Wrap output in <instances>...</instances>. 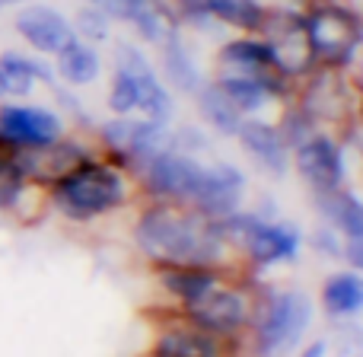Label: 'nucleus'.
<instances>
[{
    "label": "nucleus",
    "instance_id": "obj_1",
    "mask_svg": "<svg viewBox=\"0 0 363 357\" xmlns=\"http://www.w3.org/2000/svg\"><path fill=\"white\" fill-rule=\"evenodd\" d=\"M128 243L147 268L163 265H239L220 220L172 201L140 198L125 217Z\"/></svg>",
    "mask_w": 363,
    "mask_h": 357
},
{
    "label": "nucleus",
    "instance_id": "obj_2",
    "mask_svg": "<svg viewBox=\"0 0 363 357\" xmlns=\"http://www.w3.org/2000/svg\"><path fill=\"white\" fill-rule=\"evenodd\" d=\"M140 201L131 170L99 150L45 185V211L77 230H96L125 220Z\"/></svg>",
    "mask_w": 363,
    "mask_h": 357
},
{
    "label": "nucleus",
    "instance_id": "obj_3",
    "mask_svg": "<svg viewBox=\"0 0 363 357\" xmlns=\"http://www.w3.org/2000/svg\"><path fill=\"white\" fill-rule=\"evenodd\" d=\"M226 246L236 262L258 278L300 262L303 230L290 220L277 217L271 207H239L226 220H220Z\"/></svg>",
    "mask_w": 363,
    "mask_h": 357
},
{
    "label": "nucleus",
    "instance_id": "obj_4",
    "mask_svg": "<svg viewBox=\"0 0 363 357\" xmlns=\"http://www.w3.org/2000/svg\"><path fill=\"white\" fill-rule=\"evenodd\" d=\"M315 319V300L300 287L271 284L258 287L255 316L245 332L242 357H284L306 341Z\"/></svg>",
    "mask_w": 363,
    "mask_h": 357
},
{
    "label": "nucleus",
    "instance_id": "obj_5",
    "mask_svg": "<svg viewBox=\"0 0 363 357\" xmlns=\"http://www.w3.org/2000/svg\"><path fill=\"white\" fill-rule=\"evenodd\" d=\"M303 35L313 67L354 74L363 57V10L347 0H315L303 10Z\"/></svg>",
    "mask_w": 363,
    "mask_h": 357
},
{
    "label": "nucleus",
    "instance_id": "obj_6",
    "mask_svg": "<svg viewBox=\"0 0 363 357\" xmlns=\"http://www.w3.org/2000/svg\"><path fill=\"white\" fill-rule=\"evenodd\" d=\"M264 278L252 275L239 265L236 271L223 278L204 300H198L191 309H185V319L194 322L198 329L211 332L213 339L226 341V345L239 348L242 351L245 332L252 326V316H255V300H258V287H262Z\"/></svg>",
    "mask_w": 363,
    "mask_h": 357
},
{
    "label": "nucleus",
    "instance_id": "obj_7",
    "mask_svg": "<svg viewBox=\"0 0 363 357\" xmlns=\"http://www.w3.org/2000/svg\"><path fill=\"white\" fill-rule=\"evenodd\" d=\"M211 77H249L258 80L277 106L294 99L296 93V77L277 55V48L258 32H233V35L220 38L217 51L211 57Z\"/></svg>",
    "mask_w": 363,
    "mask_h": 357
},
{
    "label": "nucleus",
    "instance_id": "obj_8",
    "mask_svg": "<svg viewBox=\"0 0 363 357\" xmlns=\"http://www.w3.org/2000/svg\"><path fill=\"white\" fill-rule=\"evenodd\" d=\"M89 138L102 157L134 172L144 160L172 147V121L144 119V115H106L89 128Z\"/></svg>",
    "mask_w": 363,
    "mask_h": 357
},
{
    "label": "nucleus",
    "instance_id": "obj_9",
    "mask_svg": "<svg viewBox=\"0 0 363 357\" xmlns=\"http://www.w3.org/2000/svg\"><path fill=\"white\" fill-rule=\"evenodd\" d=\"M290 170L309 188L313 198L351 185V141L341 131L319 128L290 150Z\"/></svg>",
    "mask_w": 363,
    "mask_h": 357
},
{
    "label": "nucleus",
    "instance_id": "obj_10",
    "mask_svg": "<svg viewBox=\"0 0 363 357\" xmlns=\"http://www.w3.org/2000/svg\"><path fill=\"white\" fill-rule=\"evenodd\" d=\"M207 160L211 157H194V153H182L176 147H169V150L144 160L131 176L138 182L140 198L172 201V204L191 207L194 198H198L201 179H204Z\"/></svg>",
    "mask_w": 363,
    "mask_h": 357
},
{
    "label": "nucleus",
    "instance_id": "obj_11",
    "mask_svg": "<svg viewBox=\"0 0 363 357\" xmlns=\"http://www.w3.org/2000/svg\"><path fill=\"white\" fill-rule=\"evenodd\" d=\"M70 131V121L45 102H0V150L38 153Z\"/></svg>",
    "mask_w": 363,
    "mask_h": 357
},
{
    "label": "nucleus",
    "instance_id": "obj_12",
    "mask_svg": "<svg viewBox=\"0 0 363 357\" xmlns=\"http://www.w3.org/2000/svg\"><path fill=\"white\" fill-rule=\"evenodd\" d=\"M112 67L125 70L138 87V115L157 121H172L176 119V93L163 83L153 55L138 45L134 38H115L112 42Z\"/></svg>",
    "mask_w": 363,
    "mask_h": 357
},
{
    "label": "nucleus",
    "instance_id": "obj_13",
    "mask_svg": "<svg viewBox=\"0 0 363 357\" xmlns=\"http://www.w3.org/2000/svg\"><path fill=\"white\" fill-rule=\"evenodd\" d=\"M144 357H242V351L188 322L182 313L157 309Z\"/></svg>",
    "mask_w": 363,
    "mask_h": 357
},
{
    "label": "nucleus",
    "instance_id": "obj_14",
    "mask_svg": "<svg viewBox=\"0 0 363 357\" xmlns=\"http://www.w3.org/2000/svg\"><path fill=\"white\" fill-rule=\"evenodd\" d=\"M239 265H163V268H147L157 287L160 309H172V313H185L198 300H204L230 271Z\"/></svg>",
    "mask_w": 363,
    "mask_h": 357
},
{
    "label": "nucleus",
    "instance_id": "obj_15",
    "mask_svg": "<svg viewBox=\"0 0 363 357\" xmlns=\"http://www.w3.org/2000/svg\"><path fill=\"white\" fill-rule=\"evenodd\" d=\"M13 32L32 55L48 57V61L77 38L70 16L51 4H19L16 16H13Z\"/></svg>",
    "mask_w": 363,
    "mask_h": 357
},
{
    "label": "nucleus",
    "instance_id": "obj_16",
    "mask_svg": "<svg viewBox=\"0 0 363 357\" xmlns=\"http://www.w3.org/2000/svg\"><path fill=\"white\" fill-rule=\"evenodd\" d=\"M0 214L19 224H35L45 217V188L29 176L19 153L0 150Z\"/></svg>",
    "mask_w": 363,
    "mask_h": 357
},
{
    "label": "nucleus",
    "instance_id": "obj_17",
    "mask_svg": "<svg viewBox=\"0 0 363 357\" xmlns=\"http://www.w3.org/2000/svg\"><path fill=\"white\" fill-rule=\"evenodd\" d=\"M245 192H249V182H245V172L236 163L207 160L204 179H201L198 198H194L191 207L211 220H226L239 207H245Z\"/></svg>",
    "mask_w": 363,
    "mask_h": 357
},
{
    "label": "nucleus",
    "instance_id": "obj_18",
    "mask_svg": "<svg viewBox=\"0 0 363 357\" xmlns=\"http://www.w3.org/2000/svg\"><path fill=\"white\" fill-rule=\"evenodd\" d=\"M153 51H157V55H153V64H157L160 77H163V83L176 96H188V99H191V96L201 89V83L211 77L204 70V64H201V57L194 55L191 42H188V32L176 29Z\"/></svg>",
    "mask_w": 363,
    "mask_h": 357
},
{
    "label": "nucleus",
    "instance_id": "obj_19",
    "mask_svg": "<svg viewBox=\"0 0 363 357\" xmlns=\"http://www.w3.org/2000/svg\"><path fill=\"white\" fill-rule=\"evenodd\" d=\"M239 150L249 163H255L268 176H287L290 172V144L284 141L274 119H242L236 138Z\"/></svg>",
    "mask_w": 363,
    "mask_h": 357
},
{
    "label": "nucleus",
    "instance_id": "obj_20",
    "mask_svg": "<svg viewBox=\"0 0 363 357\" xmlns=\"http://www.w3.org/2000/svg\"><path fill=\"white\" fill-rule=\"evenodd\" d=\"M42 87H57L55 67H51L48 57H38L32 51L19 48H6L0 55V99L23 102Z\"/></svg>",
    "mask_w": 363,
    "mask_h": 357
},
{
    "label": "nucleus",
    "instance_id": "obj_21",
    "mask_svg": "<svg viewBox=\"0 0 363 357\" xmlns=\"http://www.w3.org/2000/svg\"><path fill=\"white\" fill-rule=\"evenodd\" d=\"M51 67H55V80L61 83V87L80 93V89H89V87H96V83H102L108 61L99 45L74 38L61 55L51 57Z\"/></svg>",
    "mask_w": 363,
    "mask_h": 357
},
{
    "label": "nucleus",
    "instance_id": "obj_22",
    "mask_svg": "<svg viewBox=\"0 0 363 357\" xmlns=\"http://www.w3.org/2000/svg\"><path fill=\"white\" fill-rule=\"evenodd\" d=\"M319 307L322 316L335 326L341 322H357L363 316V275L351 268H335L332 275L322 281L319 290Z\"/></svg>",
    "mask_w": 363,
    "mask_h": 357
},
{
    "label": "nucleus",
    "instance_id": "obj_23",
    "mask_svg": "<svg viewBox=\"0 0 363 357\" xmlns=\"http://www.w3.org/2000/svg\"><path fill=\"white\" fill-rule=\"evenodd\" d=\"M319 220H325L332 230H338L341 243L345 239H363V194L357 188L345 185L338 192H328L313 198Z\"/></svg>",
    "mask_w": 363,
    "mask_h": 357
},
{
    "label": "nucleus",
    "instance_id": "obj_24",
    "mask_svg": "<svg viewBox=\"0 0 363 357\" xmlns=\"http://www.w3.org/2000/svg\"><path fill=\"white\" fill-rule=\"evenodd\" d=\"M191 99H194V112H198L201 128H207L213 138H226V141L236 138L239 125H242V115L226 99V93L220 89V83L213 80V77H207V80L201 83V89Z\"/></svg>",
    "mask_w": 363,
    "mask_h": 357
},
{
    "label": "nucleus",
    "instance_id": "obj_25",
    "mask_svg": "<svg viewBox=\"0 0 363 357\" xmlns=\"http://www.w3.org/2000/svg\"><path fill=\"white\" fill-rule=\"evenodd\" d=\"M213 80L220 83V89L242 119H271L281 109L277 99L258 80H249V77H213Z\"/></svg>",
    "mask_w": 363,
    "mask_h": 357
},
{
    "label": "nucleus",
    "instance_id": "obj_26",
    "mask_svg": "<svg viewBox=\"0 0 363 357\" xmlns=\"http://www.w3.org/2000/svg\"><path fill=\"white\" fill-rule=\"evenodd\" d=\"M207 13L220 29L233 32H262L268 4L264 0H204Z\"/></svg>",
    "mask_w": 363,
    "mask_h": 357
},
{
    "label": "nucleus",
    "instance_id": "obj_27",
    "mask_svg": "<svg viewBox=\"0 0 363 357\" xmlns=\"http://www.w3.org/2000/svg\"><path fill=\"white\" fill-rule=\"evenodd\" d=\"M176 29H179V23H176V16H172L166 0H153V4L128 26L131 38L138 45H144V48H157V45L163 42L166 35H172Z\"/></svg>",
    "mask_w": 363,
    "mask_h": 357
},
{
    "label": "nucleus",
    "instance_id": "obj_28",
    "mask_svg": "<svg viewBox=\"0 0 363 357\" xmlns=\"http://www.w3.org/2000/svg\"><path fill=\"white\" fill-rule=\"evenodd\" d=\"M70 26H74V35L80 38V42L99 45V48L115 42V23L99 6L86 4V0H83V6H77V13L70 16Z\"/></svg>",
    "mask_w": 363,
    "mask_h": 357
},
{
    "label": "nucleus",
    "instance_id": "obj_29",
    "mask_svg": "<svg viewBox=\"0 0 363 357\" xmlns=\"http://www.w3.org/2000/svg\"><path fill=\"white\" fill-rule=\"evenodd\" d=\"M166 4H169L182 32H191V35H217L220 32V26L207 13L204 0H166Z\"/></svg>",
    "mask_w": 363,
    "mask_h": 357
},
{
    "label": "nucleus",
    "instance_id": "obj_30",
    "mask_svg": "<svg viewBox=\"0 0 363 357\" xmlns=\"http://www.w3.org/2000/svg\"><path fill=\"white\" fill-rule=\"evenodd\" d=\"M106 112L108 115H138V87L125 70H108L106 77Z\"/></svg>",
    "mask_w": 363,
    "mask_h": 357
},
{
    "label": "nucleus",
    "instance_id": "obj_31",
    "mask_svg": "<svg viewBox=\"0 0 363 357\" xmlns=\"http://www.w3.org/2000/svg\"><path fill=\"white\" fill-rule=\"evenodd\" d=\"M213 144V134L201 125H172V147L182 153H194V157H207Z\"/></svg>",
    "mask_w": 363,
    "mask_h": 357
},
{
    "label": "nucleus",
    "instance_id": "obj_32",
    "mask_svg": "<svg viewBox=\"0 0 363 357\" xmlns=\"http://www.w3.org/2000/svg\"><path fill=\"white\" fill-rule=\"evenodd\" d=\"M86 4L99 6L115 26H131L134 19L153 4V0H86Z\"/></svg>",
    "mask_w": 363,
    "mask_h": 357
},
{
    "label": "nucleus",
    "instance_id": "obj_33",
    "mask_svg": "<svg viewBox=\"0 0 363 357\" xmlns=\"http://www.w3.org/2000/svg\"><path fill=\"white\" fill-rule=\"evenodd\" d=\"M303 246H309L313 252L332 258V262H341V236H338V230H332V226L325 224V220H319V224L313 226V233L303 236Z\"/></svg>",
    "mask_w": 363,
    "mask_h": 357
},
{
    "label": "nucleus",
    "instance_id": "obj_34",
    "mask_svg": "<svg viewBox=\"0 0 363 357\" xmlns=\"http://www.w3.org/2000/svg\"><path fill=\"white\" fill-rule=\"evenodd\" d=\"M341 265L363 275V239H345L341 243Z\"/></svg>",
    "mask_w": 363,
    "mask_h": 357
},
{
    "label": "nucleus",
    "instance_id": "obj_35",
    "mask_svg": "<svg viewBox=\"0 0 363 357\" xmlns=\"http://www.w3.org/2000/svg\"><path fill=\"white\" fill-rule=\"evenodd\" d=\"M328 351H332V341L328 339H309L296 348L294 357H328Z\"/></svg>",
    "mask_w": 363,
    "mask_h": 357
},
{
    "label": "nucleus",
    "instance_id": "obj_36",
    "mask_svg": "<svg viewBox=\"0 0 363 357\" xmlns=\"http://www.w3.org/2000/svg\"><path fill=\"white\" fill-rule=\"evenodd\" d=\"M341 134H345L347 141H357V157H360V166H363V138H357V125H347Z\"/></svg>",
    "mask_w": 363,
    "mask_h": 357
},
{
    "label": "nucleus",
    "instance_id": "obj_37",
    "mask_svg": "<svg viewBox=\"0 0 363 357\" xmlns=\"http://www.w3.org/2000/svg\"><path fill=\"white\" fill-rule=\"evenodd\" d=\"M354 125H357L363 134V89H357V99H354Z\"/></svg>",
    "mask_w": 363,
    "mask_h": 357
},
{
    "label": "nucleus",
    "instance_id": "obj_38",
    "mask_svg": "<svg viewBox=\"0 0 363 357\" xmlns=\"http://www.w3.org/2000/svg\"><path fill=\"white\" fill-rule=\"evenodd\" d=\"M290 6H296V10H309V6L315 4V0H287Z\"/></svg>",
    "mask_w": 363,
    "mask_h": 357
},
{
    "label": "nucleus",
    "instance_id": "obj_39",
    "mask_svg": "<svg viewBox=\"0 0 363 357\" xmlns=\"http://www.w3.org/2000/svg\"><path fill=\"white\" fill-rule=\"evenodd\" d=\"M19 4H26V0H0V10H6V6H19Z\"/></svg>",
    "mask_w": 363,
    "mask_h": 357
},
{
    "label": "nucleus",
    "instance_id": "obj_40",
    "mask_svg": "<svg viewBox=\"0 0 363 357\" xmlns=\"http://www.w3.org/2000/svg\"><path fill=\"white\" fill-rule=\"evenodd\" d=\"M357 357H363V354H357Z\"/></svg>",
    "mask_w": 363,
    "mask_h": 357
}]
</instances>
